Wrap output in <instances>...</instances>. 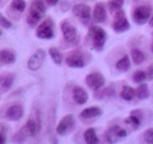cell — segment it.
I'll return each mask as SVG.
<instances>
[{"mask_svg": "<svg viewBox=\"0 0 153 144\" xmlns=\"http://www.w3.org/2000/svg\"><path fill=\"white\" fill-rule=\"evenodd\" d=\"M46 10V4L43 0H33L30 5L29 13L27 15V23L31 27L37 26L45 16Z\"/></svg>", "mask_w": 153, "mask_h": 144, "instance_id": "6da1fadb", "label": "cell"}, {"mask_svg": "<svg viewBox=\"0 0 153 144\" xmlns=\"http://www.w3.org/2000/svg\"><path fill=\"white\" fill-rule=\"evenodd\" d=\"M88 37L91 40L94 50L97 52L102 50L107 39V34L102 28L98 26L91 27L88 32Z\"/></svg>", "mask_w": 153, "mask_h": 144, "instance_id": "7a4b0ae2", "label": "cell"}, {"mask_svg": "<svg viewBox=\"0 0 153 144\" xmlns=\"http://www.w3.org/2000/svg\"><path fill=\"white\" fill-rule=\"evenodd\" d=\"M36 35L38 38L49 40L55 36V23L50 17L46 18L38 26L36 31Z\"/></svg>", "mask_w": 153, "mask_h": 144, "instance_id": "3957f363", "label": "cell"}, {"mask_svg": "<svg viewBox=\"0 0 153 144\" xmlns=\"http://www.w3.org/2000/svg\"><path fill=\"white\" fill-rule=\"evenodd\" d=\"M111 27L117 33L125 32L130 28V23L126 17L125 10L122 8L115 13Z\"/></svg>", "mask_w": 153, "mask_h": 144, "instance_id": "277c9868", "label": "cell"}, {"mask_svg": "<svg viewBox=\"0 0 153 144\" xmlns=\"http://www.w3.org/2000/svg\"><path fill=\"white\" fill-rule=\"evenodd\" d=\"M66 64L73 68H83L86 66L85 54L79 50H73L69 52L65 58Z\"/></svg>", "mask_w": 153, "mask_h": 144, "instance_id": "5b68a950", "label": "cell"}, {"mask_svg": "<svg viewBox=\"0 0 153 144\" xmlns=\"http://www.w3.org/2000/svg\"><path fill=\"white\" fill-rule=\"evenodd\" d=\"M76 124V118L73 114L64 116L56 128V132L60 136H66L73 130Z\"/></svg>", "mask_w": 153, "mask_h": 144, "instance_id": "8992f818", "label": "cell"}, {"mask_svg": "<svg viewBox=\"0 0 153 144\" xmlns=\"http://www.w3.org/2000/svg\"><path fill=\"white\" fill-rule=\"evenodd\" d=\"M46 56V52L42 48H38L31 56L27 62V67L32 71H36L41 68Z\"/></svg>", "mask_w": 153, "mask_h": 144, "instance_id": "52a82bcc", "label": "cell"}, {"mask_svg": "<svg viewBox=\"0 0 153 144\" xmlns=\"http://www.w3.org/2000/svg\"><path fill=\"white\" fill-rule=\"evenodd\" d=\"M61 29L64 38L67 43H74L78 38V31L76 27L67 20H64L61 23Z\"/></svg>", "mask_w": 153, "mask_h": 144, "instance_id": "ba28073f", "label": "cell"}, {"mask_svg": "<svg viewBox=\"0 0 153 144\" xmlns=\"http://www.w3.org/2000/svg\"><path fill=\"white\" fill-rule=\"evenodd\" d=\"M85 82L89 88L97 91L104 86L105 79L102 74L100 72H92L87 75Z\"/></svg>", "mask_w": 153, "mask_h": 144, "instance_id": "9c48e42d", "label": "cell"}, {"mask_svg": "<svg viewBox=\"0 0 153 144\" xmlns=\"http://www.w3.org/2000/svg\"><path fill=\"white\" fill-rule=\"evenodd\" d=\"M40 130V122L39 119V117L37 120L30 118L27 121L25 124L22 126L19 131L25 135V137L28 138L29 136H35L39 133Z\"/></svg>", "mask_w": 153, "mask_h": 144, "instance_id": "30bf717a", "label": "cell"}, {"mask_svg": "<svg viewBox=\"0 0 153 144\" xmlns=\"http://www.w3.org/2000/svg\"><path fill=\"white\" fill-rule=\"evenodd\" d=\"M150 10L146 6H138L134 9L132 14L134 22L137 25H144L150 19Z\"/></svg>", "mask_w": 153, "mask_h": 144, "instance_id": "8fae6325", "label": "cell"}, {"mask_svg": "<svg viewBox=\"0 0 153 144\" xmlns=\"http://www.w3.org/2000/svg\"><path fill=\"white\" fill-rule=\"evenodd\" d=\"M105 135L108 142L114 143L121 138H125L127 136V130L120 125H113L108 129Z\"/></svg>", "mask_w": 153, "mask_h": 144, "instance_id": "7c38bea8", "label": "cell"}, {"mask_svg": "<svg viewBox=\"0 0 153 144\" xmlns=\"http://www.w3.org/2000/svg\"><path fill=\"white\" fill-rule=\"evenodd\" d=\"M24 115V108L21 104H13L7 108L5 116L10 121L16 122L22 118Z\"/></svg>", "mask_w": 153, "mask_h": 144, "instance_id": "4fadbf2b", "label": "cell"}, {"mask_svg": "<svg viewBox=\"0 0 153 144\" xmlns=\"http://www.w3.org/2000/svg\"><path fill=\"white\" fill-rule=\"evenodd\" d=\"M73 14L77 17L82 20H89L91 18V8L89 5L84 3H79V4H75L72 8Z\"/></svg>", "mask_w": 153, "mask_h": 144, "instance_id": "5bb4252c", "label": "cell"}, {"mask_svg": "<svg viewBox=\"0 0 153 144\" xmlns=\"http://www.w3.org/2000/svg\"><path fill=\"white\" fill-rule=\"evenodd\" d=\"M103 110L101 107L98 106H92L90 107L85 108L80 112V117L82 119H91V118H97L102 115Z\"/></svg>", "mask_w": 153, "mask_h": 144, "instance_id": "9a60e30c", "label": "cell"}, {"mask_svg": "<svg viewBox=\"0 0 153 144\" xmlns=\"http://www.w3.org/2000/svg\"><path fill=\"white\" fill-rule=\"evenodd\" d=\"M93 16L97 22L102 23L107 19V10L103 2H97L93 10Z\"/></svg>", "mask_w": 153, "mask_h": 144, "instance_id": "2e32d148", "label": "cell"}, {"mask_svg": "<svg viewBox=\"0 0 153 144\" xmlns=\"http://www.w3.org/2000/svg\"><path fill=\"white\" fill-rule=\"evenodd\" d=\"M88 92L85 88L79 86H76L73 89V100L76 102L77 104L83 105L86 104V102L88 100Z\"/></svg>", "mask_w": 153, "mask_h": 144, "instance_id": "e0dca14e", "label": "cell"}, {"mask_svg": "<svg viewBox=\"0 0 153 144\" xmlns=\"http://www.w3.org/2000/svg\"><path fill=\"white\" fill-rule=\"evenodd\" d=\"M15 75L11 72H3L0 74V86L4 89H9L13 85Z\"/></svg>", "mask_w": 153, "mask_h": 144, "instance_id": "ac0fdd59", "label": "cell"}, {"mask_svg": "<svg viewBox=\"0 0 153 144\" xmlns=\"http://www.w3.org/2000/svg\"><path fill=\"white\" fill-rule=\"evenodd\" d=\"M0 61L6 64H13L16 62V55L10 50H1L0 51Z\"/></svg>", "mask_w": 153, "mask_h": 144, "instance_id": "d6986e66", "label": "cell"}, {"mask_svg": "<svg viewBox=\"0 0 153 144\" xmlns=\"http://www.w3.org/2000/svg\"><path fill=\"white\" fill-rule=\"evenodd\" d=\"M116 69L118 71L126 72L131 68V62H130L129 56L128 55H125L117 62L115 64Z\"/></svg>", "mask_w": 153, "mask_h": 144, "instance_id": "ffe728a7", "label": "cell"}, {"mask_svg": "<svg viewBox=\"0 0 153 144\" xmlns=\"http://www.w3.org/2000/svg\"><path fill=\"white\" fill-rule=\"evenodd\" d=\"M131 56L133 62L135 64H141L146 60V54L137 48H133L131 50Z\"/></svg>", "mask_w": 153, "mask_h": 144, "instance_id": "44dd1931", "label": "cell"}, {"mask_svg": "<svg viewBox=\"0 0 153 144\" xmlns=\"http://www.w3.org/2000/svg\"><path fill=\"white\" fill-rule=\"evenodd\" d=\"M120 96L123 100L130 101V100H133V98L136 96V90L133 87L129 86H124L123 87L122 91L120 93Z\"/></svg>", "mask_w": 153, "mask_h": 144, "instance_id": "7402d4cb", "label": "cell"}, {"mask_svg": "<svg viewBox=\"0 0 153 144\" xmlns=\"http://www.w3.org/2000/svg\"><path fill=\"white\" fill-rule=\"evenodd\" d=\"M84 139L88 144H97L99 142V138L96 133L95 129L89 128L84 134Z\"/></svg>", "mask_w": 153, "mask_h": 144, "instance_id": "603a6c76", "label": "cell"}, {"mask_svg": "<svg viewBox=\"0 0 153 144\" xmlns=\"http://www.w3.org/2000/svg\"><path fill=\"white\" fill-rule=\"evenodd\" d=\"M136 95L140 100H146L150 96V91L149 86L146 83H140L136 89Z\"/></svg>", "mask_w": 153, "mask_h": 144, "instance_id": "cb8c5ba5", "label": "cell"}, {"mask_svg": "<svg viewBox=\"0 0 153 144\" xmlns=\"http://www.w3.org/2000/svg\"><path fill=\"white\" fill-rule=\"evenodd\" d=\"M116 94L115 89L113 88H105L104 89H99L96 91L94 94V97L97 99H103V98H112Z\"/></svg>", "mask_w": 153, "mask_h": 144, "instance_id": "d4e9b609", "label": "cell"}, {"mask_svg": "<svg viewBox=\"0 0 153 144\" xmlns=\"http://www.w3.org/2000/svg\"><path fill=\"white\" fill-rule=\"evenodd\" d=\"M141 122V119H140L138 117H137L134 115H132V114H130V116H128V117H126L124 119V123L126 125L130 126L132 128L133 130H137L139 128V127H140Z\"/></svg>", "mask_w": 153, "mask_h": 144, "instance_id": "484cf974", "label": "cell"}, {"mask_svg": "<svg viewBox=\"0 0 153 144\" xmlns=\"http://www.w3.org/2000/svg\"><path fill=\"white\" fill-rule=\"evenodd\" d=\"M49 54L55 64L60 65V64L62 63L63 55L62 53H61V51H60L58 48L55 47V46L50 47L49 49Z\"/></svg>", "mask_w": 153, "mask_h": 144, "instance_id": "4316f807", "label": "cell"}, {"mask_svg": "<svg viewBox=\"0 0 153 144\" xmlns=\"http://www.w3.org/2000/svg\"><path fill=\"white\" fill-rule=\"evenodd\" d=\"M124 1L125 0H111L108 3V8L111 13L113 12L116 13L117 10L122 8L124 4Z\"/></svg>", "mask_w": 153, "mask_h": 144, "instance_id": "83f0119b", "label": "cell"}, {"mask_svg": "<svg viewBox=\"0 0 153 144\" xmlns=\"http://www.w3.org/2000/svg\"><path fill=\"white\" fill-rule=\"evenodd\" d=\"M10 6L13 10L18 12H23L26 8V2L25 0H12Z\"/></svg>", "mask_w": 153, "mask_h": 144, "instance_id": "f1b7e54d", "label": "cell"}, {"mask_svg": "<svg viewBox=\"0 0 153 144\" xmlns=\"http://www.w3.org/2000/svg\"><path fill=\"white\" fill-rule=\"evenodd\" d=\"M146 78V73L143 70H136L132 75V80L135 83H142Z\"/></svg>", "mask_w": 153, "mask_h": 144, "instance_id": "f546056e", "label": "cell"}, {"mask_svg": "<svg viewBox=\"0 0 153 144\" xmlns=\"http://www.w3.org/2000/svg\"><path fill=\"white\" fill-rule=\"evenodd\" d=\"M143 140L149 144H153V128L146 129L143 135Z\"/></svg>", "mask_w": 153, "mask_h": 144, "instance_id": "4dcf8cb0", "label": "cell"}, {"mask_svg": "<svg viewBox=\"0 0 153 144\" xmlns=\"http://www.w3.org/2000/svg\"><path fill=\"white\" fill-rule=\"evenodd\" d=\"M7 125L0 123V143H4L6 142V133H7Z\"/></svg>", "mask_w": 153, "mask_h": 144, "instance_id": "1f68e13d", "label": "cell"}, {"mask_svg": "<svg viewBox=\"0 0 153 144\" xmlns=\"http://www.w3.org/2000/svg\"><path fill=\"white\" fill-rule=\"evenodd\" d=\"M0 26L4 28H9L12 26L11 22L8 20L5 16H3L1 13H0Z\"/></svg>", "mask_w": 153, "mask_h": 144, "instance_id": "d6a6232c", "label": "cell"}, {"mask_svg": "<svg viewBox=\"0 0 153 144\" xmlns=\"http://www.w3.org/2000/svg\"><path fill=\"white\" fill-rule=\"evenodd\" d=\"M146 73L147 79H149V80H153V63L149 64V67L147 68Z\"/></svg>", "mask_w": 153, "mask_h": 144, "instance_id": "836d02e7", "label": "cell"}, {"mask_svg": "<svg viewBox=\"0 0 153 144\" xmlns=\"http://www.w3.org/2000/svg\"><path fill=\"white\" fill-rule=\"evenodd\" d=\"M131 114L136 116L138 117L140 119H141L142 121H143V111H142L140 109L134 110L131 111Z\"/></svg>", "mask_w": 153, "mask_h": 144, "instance_id": "e575fe53", "label": "cell"}, {"mask_svg": "<svg viewBox=\"0 0 153 144\" xmlns=\"http://www.w3.org/2000/svg\"><path fill=\"white\" fill-rule=\"evenodd\" d=\"M47 4L50 6H54L55 4H58V2H59V0H46Z\"/></svg>", "mask_w": 153, "mask_h": 144, "instance_id": "d590c367", "label": "cell"}, {"mask_svg": "<svg viewBox=\"0 0 153 144\" xmlns=\"http://www.w3.org/2000/svg\"><path fill=\"white\" fill-rule=\"evenodd\" d=\"M149 26H150L151 27H152V28H153V15H152V17H151L150 19H149Z\"/></svg>", "mask_w": 153, "mask_h": 144, "instance_id": "8d00e7d4", "label": "cell"}, {"mask_svg": "<svg viewBox=\"0 0 153 144\" xmlns=\"http://www.w3.org/2000/svg\"><path fill=\"white\" fill-rule=\"evenodd\" d=\"M1 34H2V32H1V28H0V36H1Z\"/></svg>", "mask_w": 153, "mask_h": 144, "instance_id": "74e56055", "label": "cell"}, {"mask_svg": "<svg viewBox=\"0 0 153 144\" xmlns=\"http://www.w3.org/2000/svg\"><path fill=\"white\" fill-rule=\"evenodd\" d=\"M152 52H153V44H152Z\"/></svg>", "mask_w": 153, "mask_h": 144, "instance_id": "f35d334b", "label": "cell"}]
</instances>
